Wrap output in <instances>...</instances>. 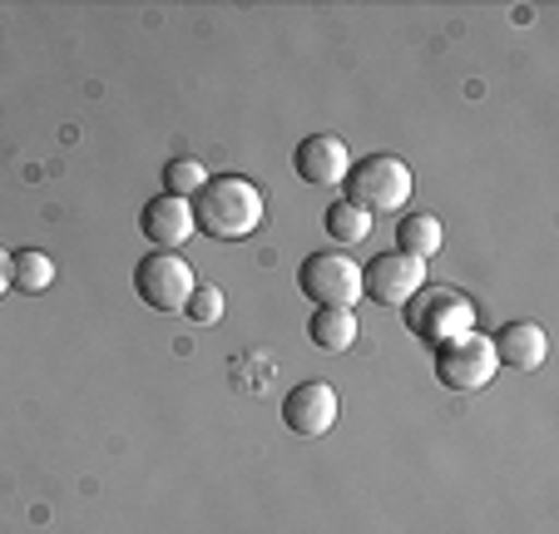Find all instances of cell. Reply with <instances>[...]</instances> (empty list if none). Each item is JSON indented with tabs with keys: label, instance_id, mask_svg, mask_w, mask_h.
I'll return each instance as SVG.
<instances>
[{
	"label": "cell",
	"instance_id": "obj_1",
	"mask_svg": "<svg viewBox=\"0 0 559 534\" xmlns=\"http://www.w3.org/2000/svg\"><path fill=\"white\" fill-rule=\"evenodd\" d=\"M193 228H203L218 242H243L263 228V193L243 174H209L193 193Z\"/></svg>",
	"mask_w": 559,
	"mask_h": 534
},
{
	"label": "cell",
	"instance_id": "obj_2",
	"mask_svg": "<svg viewBox=\"0 0 559 534\" xmlns=\"http://www.w3.org/2000/svg\"><path fill=\"white\" fill-rule=\"evenodd\" d=\"M342 189H347L352 209H361L367 218L371 213H402V203L412 199V168L396 154H367L361 164L347 168Z\"/></svg>",
	"mask_w": 559,
	"mask_h": 534
},
{
	"label": "cell",
	"instance_id": "obj_3",
	"mask_svg": "<svg viewBox=\"0 0 559 534\" xmlns=\"http://www.w3.org/2000/svg\"><path fill=\"white\" fill-rule=\"evenodd\" d=\"M402 317H406V332L426 346H441L461 332H475V307H471V297L455 293V287H421V293L402 307Z\"/></svg>",
	"mask_w": 559,
	"mask_h": 534
},
{
	"label": "cell",
	"instance_id": "obj_4",
	"mask_svg": "<svg viewBox=\"0 0 559 534\" xmlns=\"http://www.w3.org/2000/svg\"><path fill=\"white\" fill-rule=\"evenodd\" d=\"M297 293L312 297L317 307H357L361 302V262L347 258L342 248H322L302 258L297 268Z\"/></svg>",
	"mask_w": 559,
	"mask_h": 534
},
{
	"label": "cell",
	"instance_id": "obj_5",
	"mask_svg": "<svg viewBox=\"0 0 559 534\" xmlns=\"http://www.w3.org/2000/svg\"><path fill=\"white\" fill-rule=\"evenodd\" d=\"M193 287H199V277H193V268L179 252L154 248L148 258H139V268H134V293H139V302L154 307V312H183Z\"/></svg>",
	"mask_w": 559,
	"mask_h": 534
},
{
	"label": "cell",
	"instance_id": "obj_6",
	"mask_svg": "<svg viewBox=\"0 0 559 534\" xmlns=\"http://www.w3.org/2000/svg\"><path fill=\"white\" fill-rule=\"evenodd\" d=\"M496 377V352H490V336L480 332H461L451 342L436 346V381L451 391H480Z\"/></svg>",
	"mask_w": 559,
	"mask_h": 534
},
{
	"label": "cell",
	"instance_id": "obj_7",
	"mask_svg": "<svg viewBox=\"0 0 559 534\" xmlns=\"http://www.w3.org/2000/svg\"><path fill=\"white\" fill-rule=\"evenodd\" d=\"M421 287H426V262L406 258L396 248L367 258V268H361V297L377 307H406Z\"/></svg>",
	"mask_w": 559,
	"mask_h": 534
},
{
	"label": "cell",
	"instance_id": "obj_8",
	"mask_svg": "<svg viewBox=\"0 0 559 534\" xmlns=\"http://www.w3.org/2000/svg\"><path fill=\"white\" fill-rule=\"evenodd\" d=\"M337 391L328 387V381H302V387H293L283 396V426L293 430V436H328L332 426H337Z\"/></svg>",
	"mask_w": 559,
	"mask_h": 534
},
{
	"label": "cell",
	"instance_id": "obj_9",
	"mask_svg": "<svg viewBox=\"0 0 559 534\" xmlns=\"http://www.w3.org/2000/svg\"><path fill=\"white\" fill-rule=\"evenodd\" d=\"M139 228H144V238L154 242L158 252H174L179 242H189L193 233V203L189 199H174V193H154V199L144 203V213H139Z\"/></svg>",
	"mask_w": 559,
	"mask_h": 534
},
{
	"label": "cell",
	"instance_id": "obj_10",
	"mask_svg": "<svg viewBox=\"0 0 559 534\" xmlns=\"http://www.w3.org/2000/svg\"><path fill=\"white\" fill-rule=\"evenodd\" d=\"M293 168L302 183H342L352 168V154L337 134H307L293 149Z\"/></svg>",
	"mask_w": 559,
	"mask_h": 534
},
{
	"label": "cell",
	"instance_id": "obj_11",
	"mask_svg": "<svg viewBox=\"0 0 559 534\" xmlns=\"http://www.w3.org/2000/svg\"><path fill=\"white\" fill-rule=\"evenodd\" d=\"M490 352H496V367L539 371L549 356V336L539 322H506L496 336H490Z\"/></svg>",
	"mask_w": 559,
	"mask_h": 534
},
{
	"label": "cell",
	"instance_id": "obj_12",
	"mask_svg": "<svg viewBox=\"0 0 559 534\" xmlns=\"http://www.w3.org/2000/svg\"><path fill=\"white\" fill-rule=\"evenodd\" d=\"M307 336H312L317 352H347L357 342V312H347V307H317L312 322H307Z\"/></svg>",
	"mask_w": 559,
	"mask_h": 534
},
{
	"label": "cell",
	"instance_id": "obj_13",
	"mask_svg": "<svg viewBox=\"0 0 559 534\" xmlns=\"http://www.w3.org/2000/svg\"><path fill=\"white\" fill-rule=\"evenodd\" d=\"M445 242L441 233V218L436 213H406L402 223H396V252H406V258H436Z\"/></svg>",
	"mask_w": 559,
	"mask_h": 534
},
{
	"label": "cell",
	"instance_id": "obj_14",
	"mask_svg": "<svg viewBox=\"0 0 559 534\" xmlns=\"http://www.w3.org/2000/svg\"><path fill=\"white\" fill-rule=\"evenodd\" d=\"M55 283V258L40 248H25V252H11V287L21 293H45Z\"/></svg>",
	"mask_w": 559,
	"mask_h": 534
},
{
	"label": "cell",
	"instance_id": "obj_15",
	"mask_svg": "<svg viewBox=\"0 0 559 534\" xmlns=\"http://www.w3.org/2000/svg\"><path fill=\"white\" fill-rule=\"evenodd\" d=\"M322 228H328V238L337 242V248H352V242H361L371 233V218L361 209H352L347 199L328 203V213H322Z\"/></svg>",
	"mask_w": 559,
	"mask_h": 534
},
{
	"label": "cell",
	"instance_id": "obj_16",
	"mask_svg": "<svg viewBox=\"0 0 559 534\" xmlns=\"http://www.w3.org/2000/svg\"><path fill=\"white\" fill-rule=\"evenodd\" d=\"M203 183H209V168L199 158H169L164 164V193H174V199H193Z\"/></svg>",
	"mask_w": 559,
	"mask_h": 534
},
{
	"label": "cell",
	"instance_id": "obj_17",
	"mask_svg": "<svg viewBox=\"0 0 559 534\" xmlns=\"http://www.w3.org/2000/svg\"><path fill=\"white\" fill-rule=\"evenodd\" d=\"M189 322H199V327H213L223 317V287H213V283H199L193 287V297H189Z\"/></svg>",
	"mask_w": 559,
	"mask_h": 534
},
{
	"label": "cell",
	"instance_id": "obj_18",
	"mask_svg": "<svg viewBox=\"0 0 559 534\" xmlns=\"http://www.w3.org/2000/svg\"><path fill=\"white\" fill-rule=\"evenodd\" d=\"M11 293V252L0 248V297Z\"/></svg>",
	"mask_w": 559,
	"mask_h": 534
}]
</instances>
